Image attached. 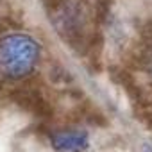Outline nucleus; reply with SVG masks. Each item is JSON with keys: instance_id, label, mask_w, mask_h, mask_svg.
<instances>
[{"instance_id": "obj_4", "label": "nucleus", "mask_w": 152, "mask_h": 152, "mask_svg": "<svg viewBox=\"0 0 152 152\" xmlns=\"http://www.w3.org/2000/svg\"><path fill=\"white\" fill-rule=\"evenodd\" d=\"M148 72H150V75H152V57H150V63H148Z\"/></svg>"}, {"instance_id": "obj_2", "label": "nucleus", "mask_w": 152, "mask_h": 152, "mask_svg": "<svg viewBox=\"0 0 152 152\" xmlns=\"http://www.w3.org/2000/svg\"><path fill=\"white\" fill-rule=\"evenodd\" d=\"M50 145L57 152H84L90 148V134L83 129H61L50 134Z\"/></svg>"}, {"instance_id": "obj_3", "label": "nucleus", "mask_w": 152, "mask_h": 152, "mask_svg": "<svg viewBox=\"0 0 152 152\" xmlns=\"http://www.w3.org/2000/svg\"><path fill=\"white\" fill-rule=\"evenodd\" d=\"M141 152H152V147H150V145H145V147L141 148Z\"/></svg>"}, {"instance_id": "obj_1", "label": "nucleus", "mask_w": 152, "mask_h": 152, "mask_svg": "<svg viewBox=\"0 0 152 152\" xmlns=\"http://www.w3.org/2000/svg\"><path fill=\"white\" fill-rule=\"evenodd\" d=\"M41 59L39 41L27 32H9L0 38V73L7 79L31 75Z\"/></svg>"}]
</instances>
